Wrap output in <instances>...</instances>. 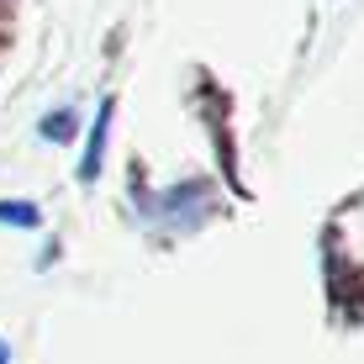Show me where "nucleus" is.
<instances>
[{
    "instance_id": "nucleus-1",
    "label": "nucleus",
    "mask_w": 364,
    "mask_h": 364,
    "mask_svg": "<svg viewBox=\"0 0 364 364\" xmlns=\"http://www.w3.org/2000/svg\"><path fill=\"white\" fill-rule=\"evenodd\" d=\"M211 211V185L206 180H185V185H174V191L154 206V217L164 222V228H180V232H191L200 217Z\"/></svg>"
},
{
    "instance_id": "nucleus-2",
    "label": "nucleus",
    "mask_w": 364,
    "mask_h": 364,
    "mask_svg": "<svg viewBox=\"0 0 364 364\" xmlns=\"http://www.w3.org/2000/svg\"><path fill=\"white\" fill-rule=\"evenodd\" d=\"M111 117H117V100H100L95 106V122H90V137H85V154H80V180L95 185L100 180V164H106V143H111Z\"/></svg>"
},
{
    "instance_id": "nucleus-3",
    "label": "nucleus",
    "mask_w": 364,
    "mask_h": 364,
    "mask_svg": "<svg viewBox=\"0 0 364 364\" xmlns=\"http://www.w3.org/2000/svg\"><path fill=\"white\" fill-rule=\"evenodd\" d=\"M0 228H21V232H37L43 228V211L32 200H0Z\"/></svg>"
},
{
    "instance_id": "nucleus-4",
    "label": "nucleus",
    "mask_w": 364,
    "mask_h": 364,
    "mask_svg": "<svg viewBox=\"0 0 364 364\" xmlns=\"http://www.w3.org/2000/svg\"><path fill=\"white\" fill-rule=\"evenodd\" d=\"M74 127H80V122H74V111L58 106V111H48V117L37 122V137H48V143H69Z\"/></svg>"
},
{
    "instance_id": "nucleus-5",
    "label": "nucleus",
    "mask_w": 364,
    "mask_h": 364,
    "mask_svg": "<svg viewBox=\"0 0 364 364\" xmlns=\"http://www.w3.org/2000/svg\"><path fill=\"white\" fill-rule=\"evenodd\" d=\"M0 364H11V348H6V343H0Z\"/></svg>"
}]
</instances>
